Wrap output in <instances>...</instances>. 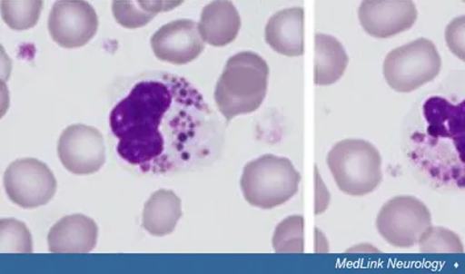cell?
Listing matches in <instances>:
<instances>
[{
    "mask_svg": "<svg viewBox=\"0 0 465 274\" xmlns=\"http://www.w3.org/2000/svg\"><path fill=\"white\" fill-rule=\"evenodd\" d=\"M116 153L144 174H173L207 165L217 155V115L188 80L156 73L140 78L110 114Z\"/></svg>",
    "mask_w": 465,
    "mask_h": 274,
    "instance_id": "obj_1",
    "label": "cell"
},
{
    "mask_svg": "<svg viewBox=\"0 0 465 274\" xmlns=\"http://www.w3.org/2000/svg\"><path fill=\"white\" fill-rule=\"evenodd\" d=\"M269 73L267 62L256 53L228 58L214 91L215 103L227 122L260 109L267 95Z\"/></svg>",
    "mask_w": 465,
    "mask_h": 274,
    "instance_id": "obj_2",
    "label": "cell"
},
{
    "mask_svg": "<svg viewBox=\"0 0 465 274\" xmlns=\"http://www.w3.org/2000/svg\"><path fill=\"white\" fill-rule=\"evenodd\" d=\"M301 173L285 157L264 155L244 166L241 190L249 205L272 210L298 192Z\"/></svg>",
    "mask_w": 465,
    "mask_h": 274,
    "instance_id": "obj_3",
    "label": "cell"
},
{
    "mask_svg": "<svg viewBox=\"0 0 465 274\" xmlns=\"http://www.w3.org/2000/svg\"><path fill=\"white\" fill-rule=\"evenodd\" d=\"M327 164L338 188L352 197L373 192L383 181L381 153L368 141H340L328 153Z\"/></svg>",
    "mask_w": 465,
    "mask_h": 274,
    "instance_id": "obj_4",
    "label": "cell"
},
{
    "mask_svg": "<svg viewBox=\"0 0 465 274\" xmlns=\"http://www.w3.org/2000/svg\"><path fill=\"white\" fill-rule=\"evenodd\" d=\"M441 70V56L429 39L393 49L384 61L385 81L397 93H412L434 80Z\"/></svg>",
    "mask_w": 465,
    "mask_h": 274,
    "instance_id": "obj_5",
    "label": "cell"
},
{
    "mask_svg": "<svg viewBox=\"0 0 465 274\" xmlns=\"http://www.w3.org/2000/svg\"><path fill=\"white\" fill-rule=\"evenodd\" d=\"M376 226L381 238L391 246L412 248L431 227L430 211L417 198L394 197L381 207Z\"/></svg>",
    "mask_w": 465,
    "mask_h": 274,
    "instance_id": "obj_6",
    "label": "cell"
},
{
    "mask_svg": "<svg viewBox=\"0 0 465 274\" xmlns=\"http://www.w3.org/2000/svg\"><path fill=\"white\" fill-rule=\"evenodd\" d=\"M4 188L15 205L31 210L47 205L56 193L52 170L35 159L15 161L4 174Z\"/></svg>",
    "mask_w": 465,
    "mask_h": 274,
    "instance_id": "obj_7",
    "label": "cell"
},
{
    "mask_svg": "<svg viewBox=\"0 0 465 274\" xmlns=\"http://www.w3.org/2000/svg\"><path fill=\"white\" fill-rule=\"evenodd\" d=\"M58 159L69 172L93 174L103 168L106 148L102 132L86 124H73L62 132L57 144Z\"/></svg>",
    "mask_w": 465,
    "mask_h": 274,
    "instance_id": "obj_8",
    "label": "cell"
},
{
    "mask_svg": "<svg viewBox=\"0 0 465 274\" xmlns=\"http://www.w3.org/2000/svg\"><path fill=\"white\" fill-rule=\"evenodd\" d=\"M98 26L94 8L82 0L56 2L49 14V34L62 48H80L89 44Z\"/></svg>",
    "mask_w": 465,
    "mask_h": 274,
    "instance_id": "obj_9",
    "label": "cell"
},
{
    "mask_svg": "<svg viewBox=\"0 0 465 274\" xmlns=\"http://www.w3.org/2000/svg\"><path fill=\"white\" fill-rule=\"evenodd\" d=\"M151 44L153 55L174 65L191 64L205 48L198 24L191 19L164 24L153 35Z\"/></svg>",
    "mask_w": 465,
    "mask_h": 274,
    "instance_id": "obj_10",
    "label": "cell"
},
{
    "mask_svg": "<svg viewBox=\"0 0 465 274\" xmlns=\"http://www.w3.org/2000/svg\"><path fill=\"white\" fill-rule=\"evenodd\" d=\"M417 18V6L410 0H367L359 8L364 31L377 39H388L407 31Z\"/></svg>",
    "mask_w": 465,
    "mask_h": 274,
    "instance_id": "obj_11",
    "label": "cell"
},
{
    "mask_svg": "<svg viewBox=\"0 0 465 274\" xmlns=\"http://www.w3.org/2000/svg\"><path fill=\"white\" fill-rule=\"evenodd\" d=\"M304 8H285L269 19L265 27V41L278 54L298 57L304 55Z\"/></svg>",
    "mask_w": 465,
    "mask_h": 274,
    "instance_id": "obj_12",
    "label": "cell"
},
{
    "mask_svg": "<svg viewBox=\"0 0 465 274\" xmlns=\"http://www.w3.org/2000/svg\"><path fill=\"white\" fill-rule=\"evenodd\" d=\"M47 240L53 253L91 252L97 246L98 226L85 215H68L54 224Z\"/></svg>",
    "mask_w": 465,
    "mask_h": 274,
    "instance_id": "obj_13",
    "label": "cell"
},
{
    "mask_svg": "<svg viewBox=\"0 0 465 274\" xmlns=\"http://www.w3.org/2000/svg\"><path fill=\"white\" fill-rule=\"evenodd\" d=\"M198 27L203 43L225 47L238 37L241 16L234 4L217 0L203 8Z\"/></svg>",
    "mask_w": 465,
    "mask_h": 274,
    "instance_id": "obj_14",
    "label": "cell"
},
{
    "mask_svg": "<svg viewBox=\"0 0 465 274\" xmlns=\"http://www.w3.org/2000/svg\"><path fill=\"white\" fill-rule=\"evenodd\" d=\"M182 201L172 190H159L145 202L143 226L149 234L162 238L172 234L182 218Z\"/></svg>",
    "mask_w": 465,
    "mask_h": 274,
    "instance_id": "obj_15",
    "label": "cell"
},
{
    "mask_svg": "<svg viewBox=\"0 0 465 274\" xmlns=\"http://www.w3.org/2000/svg\"><path fill=\"white\" fill-rule=\"evenodd\" d=\"M348 66V55L343 45L334 36L317 33L314 36V84H334L343 76Z\"/></svg>",
    "mask_w": 465,
    "mask_h": 274,
    "instance_id": "obj_16",
    "label": "cell"
},
{
    "mask_svg": "<svg viewBox=\"0 0 465 274\" xmlns=\"http://www.w3.org/2000/svg\"><path fill=\"white\" fill-rule=\"evenodd\" d=\"M427 132L431 137L452 139L465 135V99L459 105H452L447 99L431 97L423 105Z\"/></svg>",
    "mask_w": 465,
    "mask_h": 274,
    "instance_id": "obj_17",
    "label": "cell"
},
{
    "mask_svg": "<svg viewBox=\"0 0 465 274\" xmlns=\"http://www.w3.org/2000/svg\"><path fill=\"white\" fill-rule=\"evenodd\" d=\"M181 2H114L112 4V12H114L116 23L128 29H135L145 26L151 23L155 15L160 12L173 10L174 7L181 5Z\"/></svg>",
    "mask_w": 465,
    "mask_h": 274,
    "instance_id": "obj_18",
    "label": "cell"
},
{
    "mask_svg": "<svg viewBox=\"0 0 465 274\" xmlns=\"http://www.w3.org/2000/svg\"><path fill=\"white\" fill-rule=\"evenodd\" d=\"M272 246L277 253L305 251V219L302 215L286 218L276 227Z\"/></svg>",
    "mask_w": 465,
    "mask_h": 274,
    "instance_id": "obj_19",
    "label": "cell"
},
{
    "mask_svg": "<svg viewBox=\"0 0 465 274\" xmlns=\"http://www.w3.org/2000/svg\"><path fill=\"white\" fill-rule=\"evenodd\" d=\"M43 2H2V15L7 26L15 31H26L35 26L43 12Z\"/></svg>",
    "mask_w": 465,
    "mask_h": 274,
    "instance_id": "obj_20",
    "label": "cell"
},
{
    "mask_svg": "<svg viewBox=\"0 0 465 274\" xmlns=\"http://www.w3.org/2000/svg\"><path fill=\"white\" fill-rule=\"evenodd\" d=\"M0 252H33L32 235L26 224L15 219H3L0 221Z\"/></svg>",
    "mask_w": 465,
    "mask_h": 274,
    "instance_id": "obj_21",
    "label": "cell"
},
{
    "mask_svg": "<svg viewBox=\"0 0 465 274\" xmlns=\"http://www.w3.org/2000/svg\"><path fill=\"white\" fill-rule=\"evenodd\" d=\"M423 253H463L464 247L455 232L441 227H430L419 240Z\"/></svg>",
    "mask_w": 465,
    "mask_h": 274,
    "instance_id": "obj_22",
    "label": "cell"
},
{
    "mask_svg": "<svg viewBox=\"0 0 465 274\" xmlns=\"http://www.w3.org/2000/svg\"><path fill=\"white\" fill-rule=\"evenodd\" d=\"M446 43L450 51L465 62V15L452 19L448 24Z\"/></svg>",
    "mask_w": 465,
    "mask_h": 274,
    "instance_id": "obj_23",
    "label": "cell"
},
{
    "mask_svg": "<svg viewBox=\"0 0 465 274\" xmlns=\"http://www.w3.org/2000/svg\"><path fill=\"white\" fill-rule=\"evenodd\" d=\"M451 140L460 161L465 165V135L452 137Z\"/></svg>",
    "mask_w": 465,
    "mask_h": 274,
    "instance_id": "obj_24",
    "label": "cell"
}]
</instances>
